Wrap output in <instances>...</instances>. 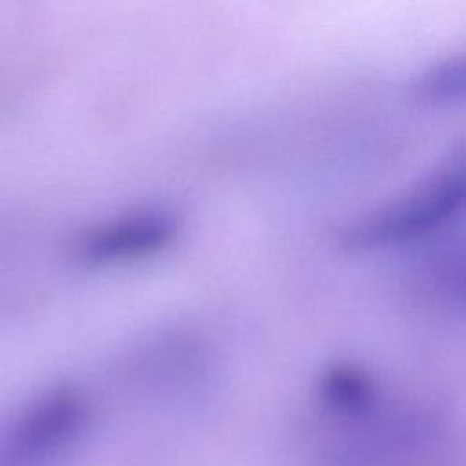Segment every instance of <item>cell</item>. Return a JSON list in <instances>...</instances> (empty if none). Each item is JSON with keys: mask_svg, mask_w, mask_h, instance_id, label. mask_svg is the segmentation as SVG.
<instances>
[{"mask_svg": "<svg viewBox=\"0 0 466 466\" xmlns=\"http://www.w3.org/2000/svg\"><path fill=\"white\" fill-rule=\"evenodd\" d=\"M322 395L333 410L359 413L375 399V384L364 370L353 364H337L322 379Z\"/></svg>", "mask_w": 466, "mask_h": 466, "instance_id": "3", "label": "cell"}, {"mask_svg": "<svg viewBox=\"0 0 466 466\" xmlns=\"http://www.w3.org/2000/svg\"><path fill=\"white\" fill-rule=\"evenodd\" d=\"M464 211L466 146L391 200L342 224L337 240L351 251L402 244L441 229Z\"/></svg>", "mask_w": 466, "mask_h": 466, "instance_id": "1", "label": "cell"}, {"mask_svg": "<svg viewBox=\"0 0 466 466\" xmlns=\"http://www.w3.org/2000/svg\"><path fill=\"white\" fill-rule=\"evenodd\" d=\"M444 284L457 300L466 302V249L448 266Z\"/></svg>", "mask_w": 466, "mask_h": 466, "instance_id": "4", "label": "cell"}, {"mask_svg": "<svg viewBox=\"0 0 466 466\" xmlns=\"http://www.w3.org/2000/svg\"><path fill=\"white\" fill-rule=\"evenodd\" d=\"M410 96L431 107L466 104V47L422 66L408 82Z\"/></svg>", "mask_w": 466, "mask_h": 466, "instance_id": "2", "label": "cell"}]
</instances>
